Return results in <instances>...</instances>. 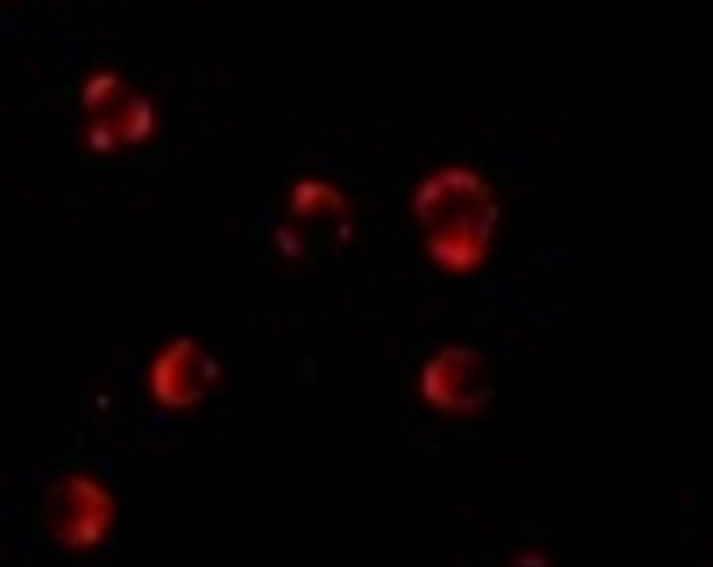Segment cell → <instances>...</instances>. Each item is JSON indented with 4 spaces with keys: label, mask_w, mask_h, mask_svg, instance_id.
I'll list each match as a JSON object with an SVG mask.
<instances>
[{
    "label": "cell",
    "mask_w": 713,
    "mask_h": 567,
    "mask_svg": "<svg viewBox=\"0 0 713 567\" xmlns=\"http://www.w3.org/2000/svg\"><path fill=\"white\" fill-rule=\"evenodd\" d=\"M121 140L129 145H138L153 137L156 130V110L146 96H135L127 102L126 108L116 122Z\"/></svg>",
    "instance_id": "4"
},
{
    "label": "cell",
    "mask_w": 713,
    "mask_h": 567,
    "mask_svg": "<svg viewBox=\"0 0 713 567\" xmlns=\"http://www.w3.org/2000/svg\"><path fill=\"white\" fill-rule=\"evenodd\" d=\"M121 92V80L115 73L97 72L83 86V103L88 110L107 107Z\"/></svg>",
    "instance_id": "5"
},
{
    "label": "cell",
    "mask_w": 713,
    "mask_h": 567,
    "mask_svg": "<svg viewBox=\"0 0 713 567\" xmlns=\"http://www.w3.org/2000/svg\"><path fill=\"white\" fill-rule=\"evenodd\" d=\"M275 243L279 251L292 259H298L305 254V243H303L302 236L290 225H279L275 232Z\"/></svg>",
    "instance_id": "7"
},
{
    "label": "cell",
    "mask_w": 713,
    "mask_h": 567,
    "mask_svg": "<svg viewBox=\"0 0 713 567\" xmlns=\"http://www.w3.org/2000/svg\"><path fill=\"white\" fill-rule=\"evenodd\" d=\"M290 211L298 219H306L321 213L344 216L346 202L341 192L330 184L316 179H305L302 183H298L292 192Z\"/></svg>",
    "instance_id": "3"
},
{
    "label": "cell",
    "mask_w": 713,
    "mask_h": 567,
    "mask_svg": "<svg viewBox=\"0 0 713 567\" xmlns=\"http://www.w3.org/2000/svg\"><path fill=\"white\" fill-rule=\"evenodd\" d=\"M213 363L191 341L173 344L154 366V389L167 403L195 401L211 382Z\"/></svg>",
    "instance_id": "2"
},
{
    "label": "cell",
    "mask_w": 713,
    "mask_h": 567,
    "mask_svg": "<svg viewBox=\"0 0 713 567\" xmlns=\"http://www.w3.org/2000/svg\"><path fill=\"white\" fill-rule=\"evenodd\" d=\"M417 221L431 257L449 268L466 271L484 259L498 205L484 179L466 168H446L425 179L414 198Z\"/></svg>",
    "instance_id": "1"
},
{
    "label": "cell",
    "mask_w": 713,
    "mask_h": 567,
    "mask_svg": "<svg viewBox=\"0 0 713 567\" xmlns=\"http://www.w3.org/2000/svg\"><path fill=\"white\" fill-rule=\"evenodd\" d=\"M84 140L92 153L110 154L118 146L121 135L116 124L107 119H99L88 127Z\"/></svg>",
    "instance_id": "6"
}]
</instances>
